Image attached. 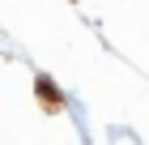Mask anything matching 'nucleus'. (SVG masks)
I'll return each mask as SVG.
<instances>
[{
    "label": "nucleus",
    "instance_id": "obj_1",
    "mask_svg": "<svg viewBox=\"0 0 149 145\" xmlns=\"http://www.w3.org/2000/svg\"><path fill=\"white\" fill-rule=\"evenodd\" d=\"M38 98H43V107H60V90L51 85V77H38Z\"/></svg>",
    "mask_w": 149,
    "mask_h": 145
}]
</instances>
